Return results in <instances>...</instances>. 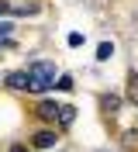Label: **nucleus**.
<instances>
[{"label": "nucleus", "mask_w": 138, "mask_h": 152, "mask_svg": "<svg viewBox=\"0 0 138 152\" xmlns=\"http://www.w3.org/2000/svg\"><path fill=\"white\" fill-rule=\"evenodd\" d=\"M10 31H14V24L4 18V21H0V42H4V38H10Z\"/></svg>", "instance_id": "nucleus-8"}, {"label": "nucleus", "mask_w": 138, "mask_h": 152, "mask_svg": "<svg viewBox=\"0 0 138 152\" xmlns=\"http://www.w3.org/2000/svg\"><path fill=\"white\" fill-rule=\"evenodd\" d=\"M10 152H28V149H24V145H10Z\"/></svg>", "instance_id": "nucleus-11"}, {"label": "nucleus", "mask_w": 138, "mask_h": 152, "mask_svg": "<svg viewBox=\"0 0 138 152\" xmlns=\"http://www.w3.org/2000/svg\"><path fill=\"white\" fill-rule=\"evenodd\" d=\"M55 86H59V90H69V86H73V80H69V76H59V83H55Z\"/></svg>", "instance_id": "nucleus-10"}, {"label": "nucleus", "mask_w": 138, "mask_h": 152, "mask_svg": "<svg viewBox=\"0 0 138 152\" xmlns=\"http://www.w3.org/2000/svg\"><path fill=\"white\" fill-rule=\"evenodd\" d=\"M73 121H76V107L62 104V111H59V128H69Z\"/></svg>", "instance_id": "nucleus-5"}, {"label": "nucleus", "mask_w": 138, "mask_h": 152, "mask_svg": "<svg viewBox=\"0 0 138 152\" xmlns=\"http://www.w3.org/2000/svg\"><path fill=\"white\" fill-rule=\"evenodd\" d=\"M55 62H48V59H38V62H31L28 66V76H31V83H28V90L31 94H45L48 86H55L59 80H55Z\"/></svg>", "instance_id": "nucleus-1"}, {"label": "nucleus", "mask_w": 138, "mask_h": 152, "mask_svg": "<svg viewBox=\"0 0 138 152\" xmlns=\"http://www.w3.org/2000/svg\"><path fill=\"white\" fill-rule=\"evenodd\" d=\"M114 56V42H100L97 45V62H104V59H110Z\"/></svg>", "instance_id": "nucleus-6"}, {"label": "nucleus", "mask_w": 138, "mask_h": 152, "mask_svg": "<svg viewBox=\"0 0 138 152\" xmlns=\"http://www.w3.org/2000/svg\"><path fill=\"white\" fill-rule=\"evenodd\" d=\"M0 14H7V4H4V0H0Z\"/></svg>", "instance_id": "nucleus-12"}, {"label": "nucleus", "mask_w": 138, "mask_h": 152, "mask_svg": "<svg viewBox=\"0 0 138 152\" xmlns=\"http://www.w3.org/2000/svg\"><path fill=\"white\" fill-rule=\"evenodd\" d=\"M100 104L107 107V111H118V107H121V97H118V94H104V97H100Z\"/></svg>", "instance_id": "nucleus-7"}, {"label": "nucleus", "mask_w": 138, "mask_h": 152, "mask_svg": "<svg viewBox=\"0 0 138 152\" xmlns=\"http://www.w3.org/2000/svg\"><path fill=\"white\" fill-rule=\"evenodd\" d=\"M55 138H59L55 132H38L35 138H31V149H52V145H55Z\"/></svg>", "instance_id": "nucleus-4"}, {"label": "nucleus", "mask_w": 138, "mask_h": 152, "mask_svg": "<svg viewBox=\"0 0 138 152\" xmlns=\"http://www.w3.org/2000/svg\"><path fill=\"white\" fill-rule=\"evenodd\" d=\"M69 45H73V48L83 45V35H80V31H69Z\"/></svg>", "instance_id": "nucleus-9"}, {"label": "nucleus", "mask_w": 138, "mask_h": 152, "mask_svg": "<svg viewBox=\"0 0 138 152\" xmlns=\"http://www.w3.org/2000/svg\"><path fill=\"white\" fill-rule=\"evenodd\" d=\"M4 83H7L10 90H28L31 76H28V69H18V73H7V76H4Z\"/></svg>", "instance_id": "nucleus-2"}, {"label": "nucleus", "mask_w": 138, "mask_h": 152, "mask_svg": "<svg viewBox=\"0 0 138 152\" xmlns=\"http://www.w3.org/2000/svg\"><path fill=\"white\" fill-rule=\"evenodd\" d=\"M59 111H62L59 100H42V104H38V114H42L45 121H59Z\"/></svg>", "instance_id": "nucleus-3"}]
</instances>
